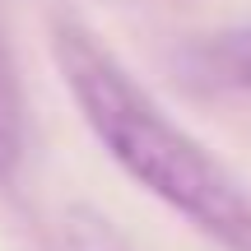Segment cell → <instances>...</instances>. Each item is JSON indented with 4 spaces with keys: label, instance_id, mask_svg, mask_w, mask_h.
I'll use <instances>...</instances> for the list:
<instances>
[{
    "label": "cell",
    "instance_id": "1",
    "mask_svg": "<svg viewBox=\"0 0 251 251\" xmlns=\"http://www.w3.org/2000/svg\"><path fill=\"white\" fill-rule=\"evenodd\" d=\"M51 51L89 130L126 177L219 247L251 251V196L242 181L130 79L89 28L61 19L51 28Z\"/></svg>",
    "mask_w": 251,
    "mask_h": 251
},
{
    "label": "cell",
    "instance_id": "2",
    "mask_svg": "<svg viewBox=\"0 0 251 251\" xmlns=\"http://www.w3.org/2000/svg\"><path fill=\"white\" fill-rule=\"evenodd\" d=\"M186 70L209 89H233V93H251V24L228 28V33L209 37V42L191 47Z\"/></svg>",
    "mask_w": 251,
    "mask_h": 251
},
{
    "label": "cell",
    "instance_id": "3",
    "mask_svg": "<svg viewBox=\"0 0 251 251\" xmlns=\"http://www.w3.org/2000/svg\"><path fill=\"white\" fill-rule=\"evenodd\" d=\"M24 144H28V126H24V89H19L9 47L0 37V181H9L24 163Z\"/></svg>",
    "mask_w": 251,
    "mask_h": 251
},
{
    "label": "cell",
    "instance_id": "4",
    "mask_svg": "<svg viewBox=\"0 0 251 251\" xmlns=\"http://www.w3.org/2000/svg\"><path fill=\"white\" fill-rule=\"evenodd\" d=\"M70 251H121L112 242L107 233H98V228H75L70 233Z\"/></svg>",
    "mask_w": 251,
    "mask_h": 251
}]
</instances>
